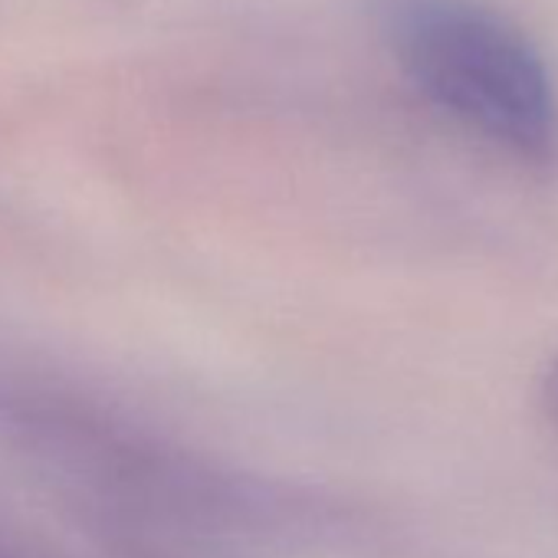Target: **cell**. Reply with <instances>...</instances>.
I'll use <instances>...</instances> for the list:
<instances>
[{"mask_svg": "<svg viewBox=\"0 0 558 558\" xmlns=\"http://www.w3.org/2000/svg\"><path fill=\"white\" fill-rule=\"evenodd\" d=\"M542 401H545V411L558 421V359L551 362L548 375H545V385H542Z\"/></svg>", "mask_w": 558, "mask_h": 558, "instance_id": "2", "label": "cell"}, {"mask_svg": "<svg viewBox=\"0 0 558 558\" xmlns=\"http://www.w3.org/2000/svg\"><path fill=\"white\" fill-rule=\"evenodd\" d=\"M388 47L444 116L483 142L542 161L558 148V89L538 47L473 0H395Z\"/></svg>", "mask_w": 558, "mask_h": 558, "instance_id": "1", "label": "cell"}]
</instances>
